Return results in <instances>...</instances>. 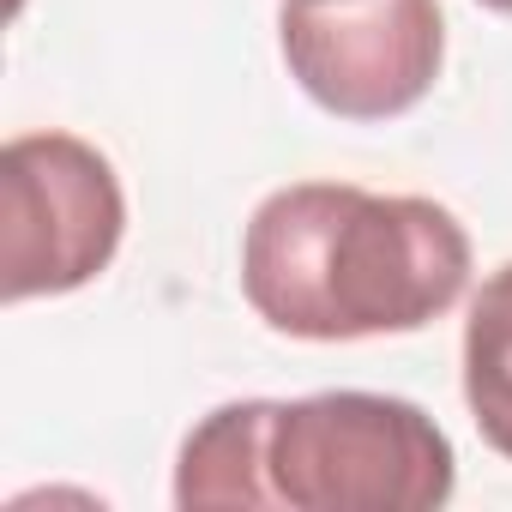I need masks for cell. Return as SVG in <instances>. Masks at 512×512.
Listing matches in <instances>:
<instances>
[{"instance_id": "5b68a950", "label": "cell", "mask_w": 512, "mask_h": 512, "mask_svg": "<svg viewBox=\"0 0 512 512\" xmlns=\"http://www.w3.org/2000/svg\"><path fill=\"white\" fill-rule=\"evenodd\" d=\"M272 398H241L211 410L175 464V506H278L272 488Z\"/></svg>"}, {"instance_id": "277c9868", "label": "cell", "mask_w": 512, "mask_h": 512, "mask_svg": "<svg viewBox=\"0 0 512 512\" xmlns=\"http://www.w3.org/2000/svg\"><path fill=\"white\" fill-rule=\"evenodd\" d=\"M278 43L290 79L338 121H392L440 79L434 0H284Z\"/></svg>"}, {"instance_id": "52a82bcc", "label": "cell", "mask_w": 512, "mask_h": 512, "mask_svg": "<svg viewBox=\"0 0 512 512\" xmlns=\"http://www.w3.org/2000/svg\"><path fill=\"white\" fill-rule=\"evenodd\" d=\"M482 7H494V13H512V0H482Z\"/></svg>"}, {"instance_id": "6da1fadb", "label": "cell", "mask_w": 512, "mask_h": 512, "mask_svg": "<svg viewBox=\"0 0 512 512\" xmlns=\"http://www.w3.org/2000/svg\"><path fill=\"white\" fill-rule=\"evenodd\" d=\"M464 278V223L416 193L296 181L253 211L241 235L247 308L308 344L422 332L464 296Z\"/></svg>"}, {"instance_id": "7a4b0ae2", "label": "cell", "mask_w": 512, "mask_h": 512, "mask_svg": "<svg viewBox=\"0 0 512 512\" xmlns=\"http://www.w3.org/2000/svg\"><path fill=\"white\" fill-rule=\"evenodd\" d=\"M458 458L440 422L386 392H314L278 404L272 488L296 512H422L452 500Z\"/></svg>"}, {"instance_id": "3957f363", "label": "cell", "mask_w": 512, "mask_h": 512, "mask_svg": "<svg viewBox=\"0 0 512 512\" xmlns=\"http://www.w3.org/2000/svg\"><path fill=\"white\" fill-rule=\"evenodd\" d=\"M0 296H67L109 272L127 199L115 163L73 133H19L0 151Z\"/></svg>"}, {"instance_id": "8992f818", "label": "cell", "mask_w": 512, "mask_h": 512, "mask_svg": "<svg viewBox=\"0 0 512 512\" xmlns=\"http://www.w3.org/2000/svg\"><path fill=\"white\" fill-rule=\"evenodd\" d=\"M464 404L476 434L512 458V266L488 272L464 320Z\"/></svg>"}]
</instances>
